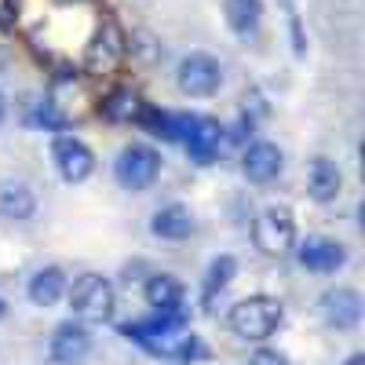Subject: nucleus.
<instances>
[{"label": "nucleus", "instance_id": "7", "mask_svg": "<svg viewBox=\"0 0 365 365\" xmlns=\"http://www.w3.org/2000/svg\"><path fill=\"white\" fill-rule=\"evenodd\" d=\"M223 139V128L216 117H201V113H179V143L187 146V154L194 165H212Z\"/></svg>", "mask_w": 365, "mask_h": 365}, {"label": "nucleus", "instance_id": "20", "mask_svg": "<svg viewBox=\"0 0 365 365\" xmlns=\"http://www.w3.org/2000/svg\"><path fill=\"white\" fill-rule=\"evenodd\" d=\"M234 274H237V259L234 256H216L208 263V274H205V303L216 299V292H223L230 282H234Z\"/></svg>", "mask_w": 365, "mask_h": 365}, {"label": "nucleus", "instance_id": "10", "mask_svg": "<svg viewBox=\"0 0 365 365\" xmlns=\"http://www.w3.org/2000/svg\"><path fill=\"white\" fill-rule=\"evenodd\" d=\"M292 252H296V259H299L303 267L314 270V274H336V270L347 263V249L340 245L336 237H322V234L303 237Z\"/></svg>", "mask_w": 365, "mask_h": 365}, {"label": "nucleus", "instance_id": "17", "mask_svg": "<svg viewBox=\"0 0 365 365\" xmlns=\"http://www.w3.org/2000/svg\"><path fill=\"white\" fill-rule=\"evenodd\" d=\"M150 234L161 237V241H182L194 234V212L187 205H165L154 212L150 220Z\"/></svg>", "mask_w": 365, "mask_h": 365}, {"label": "nucleus", "instance_id": "27", "mask_svg": "<svg viewBox=\"0 0 365 365\" xmlns=\"http://www.w3.org/2000/svg\"><path fill=\"white\" fill-rule=\"evenodd\" d=\"M4 318H8V303H4V299H0V322H4Z\"/></svg>", "mask_w": 365, "mask_h": 365}, {"label": "nucleus", "instance_id": "4", "mask_svg": "<svg viewBox=\"0 0 365 365\" xmlns=\"http://www.w3.org/2000/svg\"><path fill=\"white\" fill-rule=\"evenodd\" d=\"M66 296H70L77 322H110V314H113V285L103 274H81L66 289Z\"/></svg>", "mask_w": 365, "mask_h": 365}, {"label": "nucleus", "instance_id": "6", "mask_svg": "<svg viewBox=\"0 0 365 365\" xmlns=\"http://www.w3.org/2000/svg\"><path fill=\"white\" fill-rule=\"evenodd\" d=\"M113 175L125 190H146L161 175V154L146 143H128L113 161Z\"/></svg>", "mask_w": 365, "mask_h": 365}, {"label": "nucleus", "instance_id": "11", "mask_svg": "<svg viewBox=\"0 0 365 365\" xmlns=\"http://www.w3.org/2000/svg\"><path fill=\"white\" fill-rule=\"evenodd\" d=\"M318 311H322L329 329H354L361 322V296L347 285L325 289L322 299H318Z\"/></svg>", "mask_w": 365, "mask_h": 365}, {"label": "nucleus", "instance_id": "14", "mask_svg": "<svg viewBox=\"0 0 365 365\" xmlns=\"http://www.w3.org/2000/svg\"><path fill=\"white\" fill-rule=\"evenodd\" d=\"M146 303L154 307V314H172V318H182V299H187V289L175 274H154L143 289Z\"/></svg>", "mask_w": 365, "mask_h": 365}, {"label": "nucleus", "instance_id": "15", "mask_svg": "<svg viewBox=\"0 0 365 365\" xmlns=\"http://www.w3.org/2000/svg\"><path fill=\"white\" fill-rule=\"evenodd\" d=\"M344 190V172L340 165L332 161V158H311L307 165V194L318 201V205H329V201H336Z\"/></svg>", "mask_w": 365, "mask_h": 365}, {"label": "nucleus", "instance_id": "19", "mask_svg": "<svg viewBox=\"0 0 365 365\" xmlns=\"http://www.w3.org/2000/svg\"><path fill=\"white\" fill-rule=\"evenodd\" d=\"M223 15L237 37H252L263 22V4L259 0H223Z\"/></svg>", "mask_w": 365, "mask_h": 365}, {"label": "nucleus", "instance_id": "1", "mask_svg": "<svg viewBox=\"0 0 365 365\" xmlns=\"http://www.w3.org/2000/svg\"><path fill=\"white\" fill-rule=\"evenodd\" d=\"M120 332H125L128 340H135L139 347H146L150 354H161V358H172V361H194L201 354V340L182 325V318H172V314L128 322V325H120Z\"/></svg>", "mask_w": 365, "mask_h": 365}, {"label": "nucleus", "instance_id": "18", "mask_svg": "<svg viewBox=\"0 0 365 365\" xmlns=\"http://www.w3.org/2000/svg\"><path fill=\"white\" fill-rule=\"evenodd\" d=\"M66 289H70V282H66L63 267H41L34 278H29V299H34L37 307H55V303L66 296Z\"/></svg>", "mask_w": 365, "mask_h": 365}, {"label": "nucleus", "instance_id": "16", "mask_svg": "<svg viewBox=\"0 0 365 365\" xmlns=\"http://www.w3.org/2000/svg\"><path fill=\"white\" fill-rule=\"evenodd\" d=\"M37 212V194L22 179H0V216L4 220H29Z\"/></svg>", "mask_w": 365, "mask_h": 365}, {"label": "nucleus", "instance_id": "23", "mask_svg": "<svg viewBox=\"0 0 365 365\" xmlns=\"http://www.w3.org/2000/svg\"><path fill=\"white\" fill-rule=\"evenodd\" d=\"M34 125H41V128H48V132H58V128H66V113L63 110H55V103L51 99H41V103H34Z\"/></svg>", "mask_w": 365, "mask_h": 365}, {"label": "nucleus", "instance_id": "3", "mask_svg": "<svg viewBox=\"0 0 365 365\" xmlns=\"http://www.w3.org/2000/svg\"><path fill=\"white\" fill-rule=\"evenodd\" d=\"M252 237H256V249H259L263 256H289V252L296 249V220H292V208H285V205H267L259 216H256Z\"/></svg>", "mask_w": 365, "mask_h": 365}, {"label": "nucleus", "instance_id": "9", "mask_svg": "<svg viewBox=\"0 0 365 365\" xmlns=\"http://www.w3.org/2000/svg\"><path fill=\"white\" fill-rule=\"evenodd\" d=\"M88 351H91V332L84 322L70 318L63 325H55L51 344H48V354L55 365H81L88 358Z\"/></svg>", "mask_w": 365, "mask_h": 365}, {"label": "nucleus", "instance_id": "2", "mask_svg": "<svg viewBox=\"0 0 365 365\" xmlns=\"http://www.w3.org/2000/svg\"><path fill=\"white\" fill-rule=\"evenodd\" d=\"M282 322H285V307H282V299H274V296H245V299H237L227 314L230 332L237 340H249V344L270 340Z\"/></svg>", "mask_w": 365, "mask_h": 365}, {"label": "nucleus", "instance_id": "28", "mask_svg": "<svg viewBox=\"0 0 365 365\" xmlns=\"http://www.w3.org/2000/svg\"><path fill=\"white\" fill-rule=\"evenodd\" d=\"M55 4H81V0H55Z\"/></svg>", "mask_w": 365, "mask_h": 365}, {"label": "nucleus", "instance_id": "13", "mask_svg": "<svg viewBox=\"0 0 365 365\" xmlns=\"http://www.w3.org/2000/svg\"><path fill=\"white\" fill-rule=\"evenodd\" d=\"M285 168V154L274 143L259 139V143H249L245 146V158H241V172H245L252 182H270L278 179Z\"/></svg>", "mask_w": 365, "mask_h": 365}, {"label": "nucleus", "instance_id": "26", "mask_svg": "<svg viewBox=\"0 0 365 365\" xmlns=\"http://www.w3.org/2000/svg\"><path fill=\"white\" fill-rule=\"evenodd\" d=\"M347 365H365V358H361V354H351V358H347Z\"/></svg>", "mask_w": 365, "mask_h": 365}, {"label": "nucleus", "instance_id": "8", "mask_svg": "<svg viewBox=\"0 0 365 365\" xmlns=\"http://www.w3.org/2000/svg\"><path fill=\"white\" fill-rule=\"evenodd\" d=\"M51 161H55V172L66 182H84L96 172V154H91V146L77 135H58L55 146H51Z\"/></svg>", "mask_w": 365, "mask_h": 365}, {"label": "nucleus", "instance_id": "22", "mask_svg": "<svg viewBox=\"0 0 365 365\" xmlns=\"http://www.w3.org/2000/svg\"><path fill=\"white\" fill-rule=\"evenodd\" d=\"M143 125L150 135L179 143V113H165V110H143Z\"/></svg>", "mask_w": 365, "mask_h": 365}, {"label": "nucleus", "instance_id": "25", "mask_svg": "<svg viewBox=\"0 0 365 365\" xmlns=\"http://www.w3.org/2000/svg\"><path fill=\"white\" fill-rule=\"evenodd\" d=\"M8 117V99H4V91H0V120Z\"/></svg>", "mask_w": 365, "mask_h": 365}, {"label": "nucleus", "instance_id": "5", "mask_svg": "<svg viewBox=\"0 0 365 365\" xmlns=\"http://www.w3.org/2000/svg\"><path fill=\"white\" fill-rule=\"evenodd\" d=\"M220 84H223V66L212 55L190 51V55L179 58V66H175V88L182 91V96L208 99V96H216V91H220Z\"/></svg>", "mask_w": 365, "mask_h": 365}, {"label": "nucleus", "instance_id": "21", "mask_svg": "<svg viewBox=\"0 0 365 365\" xmlns=\"http://www.w3.org/2000/svg\"><path fill=\"white\" fill-rule=\"evenodd\" d=\"M99 113H103L106 120H132V117L139 113V99H135V91H132V88H113L110 96L103 99Z\"/></svg>", "mask_w": 365, "mask_h": 365}, {"label": "nucleus", "instance_id": "12", "mask_svg": "<svg viewBox=\"0 0 365 365\" xmlns=\"http://www.w3.org/2000/svg\"><path fill=\"white\" fill-rule=\"evenodd\" d=\"M120 55H125V34L117 29V22H103L99 34L88 44L84 66H88V73H110L120 63Z\"/></svg>", "mask_w": 365, "mask_h": 365}, {"label": "nucleus", "instance_id": "24", "mask_svg": "<svg viewBox=\"0 0 365 365\" xmlns=\"http://www.w3.org/2000/svg\"><path fill=\"white\" fill-rule=\"evenodd\" d=\"M249 365H292L282 351H274V347H259L252 358H249Z\"/></svg>", "mask_w": 365, "mask_h": 365}]
</instances>
